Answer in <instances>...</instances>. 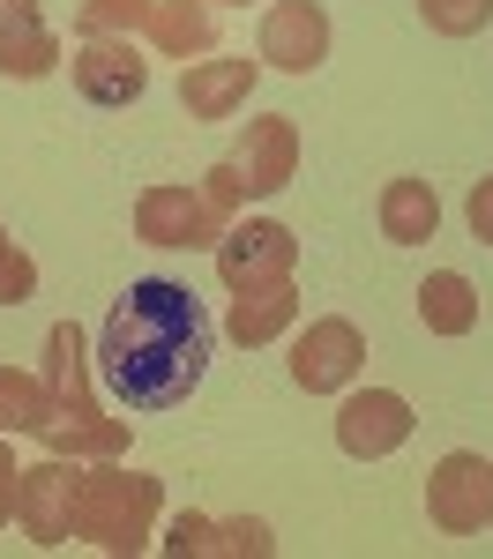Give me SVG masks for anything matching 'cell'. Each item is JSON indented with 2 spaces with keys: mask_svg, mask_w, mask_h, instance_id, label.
Masks as SVG:
<instances>
[{
  "mask_svg": "<svg viewBox=\"0 0 493 559\" xmlns=\"http://www.w3.org/2000/svg\"><path fill=\"white\" fill-rule=\"evenodd\" d=\"M210 344H218V329H210L202 299L187 284H173V276H142L105 313L97 381L128 411H173V403L195 395L202 366H210Z\"/></svg>",
  "mask_w": 493,
  "mask_h": 559,
  "instance_id": "cell-1",
  "label": "cell"
},
{
  "mask_svg": "<svg viewBox=\"0 0 493 559\" xmlns=\"http://www.w3.org/2000/svg\"><path fill=\"white\" fill-rule=\"evenodd\" d=\"M45 388H52V426L45 448L52 455H128V426L120 418H97V395H90V350L75 321H52L45 329Z\"/></svg>",
  "mask_w": 493,
  "mask_h": 559,
  "instance_id": "cell-2",
  "label": "cell"
},
{
  "mask_svg": "<svg viewBox=\"0 0 493 559\" xmlns=\"http://www.w3.org/2000/svg\"><path fill=\"white\" fill-rule=\"evenodd\" d=\"M165 508V485L150 471H128L120 455H97V471H83V508H75V537H90L97 552H142Z\"/></svg>",
  "mask_w": 493,
  "mask_h": 559,
  "instance_id": "cell-3",
  "label": "cell"
},
{
  "mask_svg": "<svg viewBox=\"0 0 493 559\" xmlns=\"http://www.w3.org/2000/svg\"><path fill=\"white\" fill-rule=\"evenodd\" d=\"M75 508H83V463L75 455H45V463H31L15 477V522L45 552L75 537Z\"/></svg>",
  "mask_w": 493,
  "mask_h": 559,
  "instance_id": "cell-4",
  "label": "cell"
},
{
  "mask_svg": "<svg viewBox=\"0 0 493 559\" xmlns=\"http://www.w3.org/2000/svg\"><path fill=\"white\" fill-rule=\"evenodd\" d=\"M426 522L448 530V537L486 530V522H493V463H486V455L456 448V455L434 463V477H426Z\"/></svg>",
  "mask_w": 493,
  "mask_h": 559,
  "instance_id": "cell-5",
  "label": "cell"
},
{
  "mask_svg": "<svg viewBox=\"0 0 493 559\" xmlns=\"http://www.w3.org/2000/svg\"><path fill=\"white\" fill-rule=\"evenodd\" d=\"M292 261H300V239H292V224H277V216H247V224H232V231L218 239L224 292L284 284V276H292Z\"/></svg>",
  "mask_w": 493,
  "mask_h": 559,
  "instance_id": "cell-6",
  "label": "cell"
},
{
  "mask_svg": "<svg viewBox=\"0 0 493 559\" xmlns=\"http://www.w3.org/2000/svg\"><path fill=\"white\" fill-rule=\"evenodd\" d=\"M329 8L321 0H269L262 15V45H255V60L277 68V75H314L321 60H329Z\"/></svg>",
  "mask_w": 493,
  "mask_h": 559,
  "instance_id": "cell-7",
  "label": "cell"
},
{
  "mask_svg": "<svg viewBox=\"0 0 493 559\" xmlns=\"http://www.w3.org/2000/svg\"><path fill=\"white\" fill-rule=\"evenodd\" d=\"M359 366H366V336H359L344 313L307 321V336L292 344V381L307 388V395H344L359 381Z\"/></svg>",
  "mask_w": 493,
  "mask_h": 559,
  "instance_id": "cell-8",
  "label": "cell"
},
{
  "mask_svg": "<svg viewBox=\"0 0 493 559\" xmlns=\"http://www.w3.org/2000/svg\"><path fill=\"white\" fill-rule=\"evenodd\" d=\"M411 403H403L397 388H352L344 395V411H337V448L352 455V463H382V455H397L403 440H411Z\"/></svg>",
  "mask_w": 493,
  "mask_h": 559,
  "instance_id": "cell-9",
  "label": "cell"
},
{
  "mask_svg": "<svg viewBox=\"0 0 493 559\" xmlns=\"http://www.w3.org/2000/svg\"><path fill=\"white\" fill-rule=\"evenodd\" d=\"M134 239H150V247H218L224 224L210 216L202 187H142L134 194Z\"/></svg>",
  "mask_w": 493,
  "mask_h": 559,
  "instance_id": "cell-10",
  "label": "cell"
},
{
  "mask_svg": "<svg viewBox=\"0 0 493 559\" xmlns=\"http://www.w3.org/2000/svg\"><path fill=\"white\" fill-rule=\"evenodd\" d=\"M255 75H262V60H247V52H210V60H195V68L179 75L187 120H232V112L255 97Z\"/></svg>",
  "mask_w": 493,
  "mask_h": 559,
  "instance_id": "cell-11",
  "label": "cell"
},
{
  "mask_svg": "<svg viewBox=\"0 0 493 559\" xmlns=\"http://www.w3.org/2000/svg\"><path fill=\"white\" fill-rule=\"evenodd\" d=\"M239 179H247V202H269V194H284L292 173H300V128L284 120V112H269V120H247V142H239Z\"/></svg>",
  "mask_w": 493,
  "mask_h": 559,
  "instance_id": "cell-12",
  "label": "cell"
},
{
  "mask_svg": "<svg viewBox=\"0 0 493 559\" xmlns=\"http://www.w3.org/2000/svg\"><path fill=\"white\" fill-rule=\"evenodd\" d=\"M75 90H83L90 105H134L142 90H150V68L134 60L128 38H83V52H75Z\"/></svg>",
  "mask_w": 493,
  "mask_h": 559,
  "instance_id": "cell-13",
  "label": "cell"
},
{
  "mask_svg": "<svg viewBox=\"0 0 493 559\" xmlns=\"http://www.w3.org/2000/svg\"><path fill=\"white\" fill-rule=\"evenodd\" d=\"M60 68V38H52V23H45L38 0H8L0 8V75H15V83H38Z\"/></svg>",
  "mask_w": 493,
  "mask_h": 559,
  "instance_id": "cell-14",
  "label": "cell"
},
{
  "mask_svg": "<svg viewBox=\"0 0 493 559\" xmlns=\"http://www.w3.org/2000/svg\"><path fill=\"white\" fill-rule=\"evenodd\" d=\"M142 38L157 45L165 60H210L218 52V8L210 0H150V23H142Z\"/></svg>",
  "mask_w": 493,
  "mask_h": 559,
  "instance_id": "cell-15",
  "label": "cell"
},
{
  "mask_svg": "<svg viewBox=\"0 0 493 559\" xmlns=\"http://www.w3.org/2000/svg\"><path fill=\"white\" fill-rule=\"evenodd\" d=\"M300 321V292H292V276L284 284H255V292H232V313H224V336L239 350H262L277 344L284 329Z\"/></svg>",
  "mask_w": 493,
  "mask_h": 559,
  "instance_id": "cell-16",
  "label": "cell"
},
{
  "mask_svg": "<svg viewBox=\"0 0 493 559\" xmlns=\"http://www.w3.org/2000/svg\"><path fill=\"white\" fill-rule=\"evenodd\" d=\"M442 231V194L434 179H389L382 187V239L389 247H426Z\"/></svg>",
  "mask_w": 493,
  "mask_h": 559,
  "instance_id": "cell-17",
  "label": "cell"
},
{
  "mask_svg": "<svg viewBox=\"0 0 493 559\" xmlns=\"http://www.w3.org/2000/svg\"><path fill=\"white\" fill-rule=\"evenodd\" d=\"M419 321H426L434 336H471V329H479V292H471V276L434 269V276L419 284Z\"/></svg>",
  "mask_w": 493,
  "mask_h": 559,
  "instance_id": "cell-18",
  "label": "cell"
},
{
  "mask_svg": "<svg viewBox=\"0 0 493 559\" xmlns=\"http://www.w3.org/2000/svg\"><path fill=\"white\" fill-rule=\"evenodd\" d=\"M52 426V388L38 373L0 366V432H45Z\"/></svg>",
  "mask_w": 493,
  "mask_h": 559,
  "instance_id": "cell-19",
  "label": "cell"
},
{
  "mask_svg": "<svg viewBox=\"0 0 493 559\" xmlns=\"http://www.w3.org/2000/svg\"><path fill=\"white\" fill-rule=\"evenodd\" d=\"M150 23V0H83L75 8V38H134Z\"/></svg>",
  "mask_w": 493,
  "mask_h": 559,
  "instance_id": "cell-20",
  "label": "cell"
},
{
  "mask_svg": "<svg viewBox=\"0 0 493 559\" xmlns=\"http://www.w3.org/2000/svg\"><path fill=\"white\" fill-rule=\"evenodd\" d=\"M419 15H426V31H442V38H479L493 23V0H419Z\"/></svg>",
  "mask_w": 493,
  "mask_h": 559,
  "instance_id": "cell-21",
  "label": "cell"
},
{
  "mask_svg": "<svg viewBox=\"0 0 493 559\" xmlns=\"http://www.w3.org/2000/svg\"><path fill=\"white\" fill-rule=\"evenodd\" d=\"M157 545H165L173 559H210V552H224V522H210V515H173Z\"/></svg>",
  "mask_w": 493,
  "mask_h": 559,
  "instance_id": "cell-22",
  "label": "cell"
},
{
  "mask_svg": "<svg viewBox=\"0 0 493 559\" xmlns=\"http://www.w3.org/2000/svg\"><path fill=\"white\" fill-rule=\"evenodd\" d=\"M31 292H38V261H31L15 239H8V231H0V306H23Z\"/></svg>",
  "mask_w": 493,
  "mask_h": 559,
  "instance_id": "cell-23",
  "label": "cell"
},
{
  "mask_svg": "<svg viewBox=\"0 0 493 559\" xmlns=\"http://www.w3.org/2000/svg\"><path fill=\"white\" fill-rule=\"evenodd\" d=\"M202 202H210V216H218L224 231H232V210H239V202H247V179H239V165H232V157H224V165H210V173H202Z\"/></svg>",
  "mask_w": 493,
  "mask_h": 559,
  "instance_id": "cell-24",
  "label": "cell"
},
{
  "mask_svg": "<svg viewBox=\"0 0 493 559\" xmlns=\"http://www.w3.org/2000/svg\"><path fill=\"white\" fill-rule=\"evenodd\" d=\"M224 552H232V559H269V552H277V537H269V522L232 515V522H224Z\"/></svg>",
  "mask_w": 493,
  "mask_h": 559,
  "instance_id": "cell-25",
  "label": "cell"
},
{
  "mask_svg": "<svg viewBox=\"0 0 493 559\" xmlns=\"http://www.w3.org/2000/svg\"><path fill=\"white\" fill-rule=\"evenodd\" d=\"M463 216H471V239L479 247H493V173L471 187V202H463Z\"/></svg>",
  "mask_w": 493,
  "mask_h": 559,
  "instance_id": "cell-26",
  "label": "cell"
},
{
  "mask_svg": "<svg viewBox=\"0 0 493 559\" xmlns=\"http://www.w3.org/2000/svg\"><path fill=\"white\" fill-rule=\"evenodd\" d=\"M15 477L23 471H15V455H8V440H0V522L15 515Z\"/></svg>",
  "mask_w": 493,
  "mask_h": 559,
  "instance_id": "cell-27",
  "label": "cell"
},
{
  "mask_svg": "<svg viewBox=\"0 0 493 559\" xmlns=\"http://www.w3.org/2000/svg\"><path fill=\"white\" fill-rule=\"evenodd\" d=\"M210 8H247V0H210Z\"/></svg>",
  "mask_w": 493,
  "mask_h": 559,
  "instance_id": "cell-28",
  "label": "cell"
},
{
  "mask_svg": "<svg viewBox=\"0 0 493 559\" xmlns=\"http://www.w3.org/2000/svg\"><path fill=\"white\" fill-rule=\"evenodd\" d=\"M0 8H8V0H0Z\"/></svg>",
  "mask_w": 493,
  "mask_h": 559,
  "instance_id": "cell-29",
  "label": "cell"
}]
</instances>
